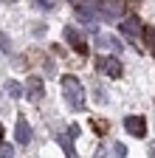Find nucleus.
<instances>
[{
  "instance_id": "obj_12",
  "label": "nucleus",
  "mask_w": 155,
  "mask_h": 158,
  "mask_svg": "<svg viewBox=\"0 0 155 158\" xmlns=\"http://www.w3.org/2000/svg\"><path fill=\"white\" fill-rule=\"evenodd\" d=\"M6 90H9L14 99H20V96H23V88H20V82H6Z\"/></svg>"
},
{
  "instance_id": "obj_4",
  "label": "nucleus",
  "mask_w": 155,
  "mask_h": 158,
  "mask_svg": "<svg viewBox=\"0 0 155 158\" xmlns=\"http://www.w3.org/2000/svg\"><path fill=\"white\" fill-rule=\"evenodd\" d=\"M119 31H121L124 37H130V40H141V20H138V17L121 20V23H119Z\"/></svg>"
},
{
  "instance_id": "obj_18",
  "label": "nucleus",
  "mask_w": 155,
  "mask_h": 158,
  "mask_svg": "<svg viewBox=\"0 0 155 158\" xmlns=\"http://www.w3.org/2000/svg\"><path fill=\"white\" fill-rule=\"evenodd\" d=\"M45 73H48V76L56 73V65H54V62H45Z\"/></svg>"
},
{
  "instance_id": "obj_1",
  "label": "nucleus",
  "mask_w": 155,
  "mask_h": 158,
  "mask_svg": "<svg viewBox=\"0 0 155 158\" xmlns=\"http://www.w3.org/2000/svg\"><path fill=\"white\" fill-rule=\"evenodd\" d=\"M62 96L71 110H85V88L76 76H65L62 79Z\"/></svg>"
},
{
  "instance_id": "obj_2",
  "label": "nucleus",
  "mask_w": 155,
  "mask_h": 158,
  "mask_svg": "<svg viewBox=\"0 0 155 158\" xmlns=\"http://www.w3.org/2000/svg\"><path fill=\"white\" fill-rule=\"evenodd\" d=\"M124 130L135 138H144L147 135V122L141 116H124Z\"/></svg>"
},
{
  "instance_id": "obj_8",
  "label": "nucleus",
  "mask_w": 155,
  "mask_h": 158,
  "mask_svg": "<svg viewBox=\"0 0 155 158\" xmlns=\"http://www.w3.org/2000/svg\"><path fill=\"white\" fill-rule=\"evenodd\" d=\"M76 14H79V20H82V23H93V17L99 14V11H96V6H93V3H90V6L76 3Z\"/></svg>"
},
{
  "instance_id": "obj_16",
  "label": "nucleus",
  "mask_w": 155,
  "mask_h": 158,
  "mask_svg": "<svg viewBox=\"0 0 155 158\" xmlns=\"http://www.w3.org/2000/svg\"><path fill=\"white\" fill-rule=\"evenodd\" d=\"M113 155H127V147L124 144H113Z\"/></svg>"
},
{
  "instance_id": "obj_10",
  "label": "nucleus",
  "mask_w": 155,
  "mask_h": 158,
  "mask_svg": "<svg viewBox=\"0 0 155 158\" xmlns=\"http://www.w3.org/2000/svg\"><path fill=\"white\" fill-rule=\"evenodd\" d=\"M54 138H56V141H59V147L65 150V155H73V141H71L73 135H71V133H68V135H65V133H56Z\"/></svg>"
},
{
  "instance_id": "obj_5",
  "label": "nucleus",
  "mask_w": 155,
  "mask_h": 158,
  "mask_svg": "<svg viewBox=\"0 0 155 158\" xmlns=\"http://www.w3.org/2000/svg\"><path fill=\"white\" fill-rule=\"evenodd\" d=\"M96 65H99V71H102V73H107V76H113V79H119V76H121V71H124V68H121V62H119L116 56H102Z\"/></svg>"
},
{
  "instance_id": "obj_6",
  "label": "nucleus",
  "mask_w": 155,
  "mask_h": 158,
  "mask_svg": "<svg viewBox=\"0 0 155 158\" xmlns=\"http://www.w3.org/2000/svg\"><path fill=\"white\" fill-rule=\"evenodd\" d=\"M65 40H68V45L76 48V54H88V45H85V40L79 31H73V28H65Z\"/></svg>"
},
{
  "instance_id": "obj_11",
  "label": "nucleus",
  "mask_w": 155,
  "mask_h": 158,
  "mask_svg": "<svg viewBox=\"0 0 155 158\" xmlns=\"http://www.w3.org/2000/svg\"><path fill=\"white\" fill-rule=\"evenodd\" d=\"M96 48H113V51H121V43L116 37H99L96 40Z\"/></svg>"
},
{
  "instance_id": "obj_3",
  "label": "nucleus",
  "mask_w": 155,
  "mask_h": 158,
  "mask_svg": "<svg viewBox=\"0 0 155 158\" xmlns=\"http://www.w3.org/2000/svg\"><path fill=\"white\" fill-rule=\"evenodd\" d=\"M90 3L96 6V11H99L104 20H116L119 17V0H90Z\"/></svg>"
},
{
  "instance_id": "obj_7",
  "label": "nucleus",
  "mask_w": 155,
  "mask_h": 158,
  "mask_svg": "<svg viewBox=\"0 0 155 158\" xmlns=\"http://www.w3.org/2000/svg\"><path fill=\"white\" fill-rule=\"evenodd\" d=\"M14 138H17V144H28L31 141V124L26 122V118H20V122H17V130H14Z\"/></svg>"
},
{
  "instance_id": "obj_19",
  "label": "nucleus",
  "mask_w": 155,
  "mask_h": 158,
  "mask_svg": "<svg viewBox=\"0 0 155 158\" xmlns=\"http://www.w3.org/2000/svg\"><path fill=\"white\" fill-rule=\"evenodd\" d=\"M0 138H3V127H0Z\"/></svg>"
},
{
  "instance_id": "obj_14",
  "label": "nucleus",
  "mask_w": 155,
  "mask_h": 158,
  "mask_svg": "<svg viewBox=\"0 0 155 158\" xmlns=\"http://www.w3.org/2000/svg\"><path fill=\"white\" fill-rule=\"evenodd\" d=\"M0 51H6V54L11 51V43H9V37H6V34H0Z\"/></svg>"
},
{
  "instance_id": "obj_9",
  "label": "nucleus",
  "mask_w": 155,
  "mask_h": 158,
  "mask_svg": "<svg viewBox=\"0 0 155 158\" xmlns=\"http://www.w3.org/2000/svg\"><path fill=\"white\" fill-rule=\"evenodd\" d=\"M28 99H43V93H45V88H43V82H40V79H37V76H31L28 79Z\"/></svg>"
},
{
  "instance_id": "obj_13",
  "label": "nucleus",
  "mask_w": 155,
  "mask_h": 158,
  "mask_svg": "<svg viewBox=\"0 0 155 158\" xmlns=\"http://www.w3.org/2000/svg\"><path fill=\"white\" fill-rule=\"evenodd\" d=\"M34 3L40 6L43 11H54V9H56V0H34Z\"/></svg>"
},
{
  "instance_id": "obj_17",
  "label": "nucleus",
  "mask_w": 155,
  "mask_h": 158,
  "mask_svg": "<svg viewBox=\"0 0 155 158\" xmlns=\"http://www.w3.org/2000/svg\"><path fill=\"white\" fill-rule=\"evenodd\" d=\"M0 155H3V158H9V155H14V150H11L9 144H3V147H0Z\"/></svg>"
},
{
  "instance_id": "obj_15",
  "label": "nucleus",
  "mask_w": 155,
  "mask_h": 158,
  "mask_svg": "<svg viewBox=\"0 0 155 158\" xmlns=\"http://www.w3.org/2000/svg\"><path fill=\"white\" fill-rule=\"evenodd\" d=\"M93 96H96V99H99V102H107V93H104L102 88H93Z\"/></svg>"
}]
</instances>
